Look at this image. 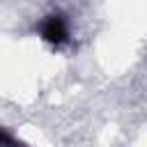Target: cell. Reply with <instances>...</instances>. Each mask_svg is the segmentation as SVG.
<instances>
[{
  "mask_svg": "<svg viewBox=\"0 0 147 147\" xmlns=\"http://www.w3.org/2000/svg\"><path fill=\"white\" fill-rule=\"evenodd\" d=\"M41 37L51 44H62L67 39V25L60 16H48L41 23Z\"/></svg>",
  "mask_w": 147,
  "mask_h": 147,
  "instance_id": "obj_1",
  "label": "cell"
},
{
  "mask_svg": "<svg viewBox=\"0 0 147 147\" xmlns=\"http://www.w3.org/2000/svg\"><path fill=\"white\" fill-rule=\"evenodd\" d=\"M0 147H23V142H21V140H16L7 129H2V126H0Z\"/></svg>",
  "mask_w": 147,
  "mask_h": 147,
  "instance_id": "obj_2",
  "label": "cell"
}]
</instances>
